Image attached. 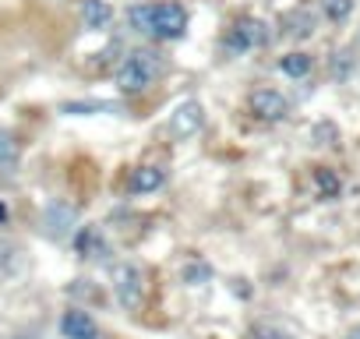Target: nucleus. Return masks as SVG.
Instances as JSON below:
<instances>
[{
	"label": "nucleus",
	"mask_w": 360,
	"mask_h": 339,
	"mask_svg": "<svg viewBox=\"0 0 360 339\" xmlns=\"http://www.w3.org/2000/svg\"><path fill=\"white\" fill-rule=\"evenodd\" d=\"M159 75H162L159 53H152V50H134V53L124 57V64L117 68V89H120L124 96H134V92H145Z\"/></svg>",
	"instance_id": "1"
},
{
	"label": "nucleus",
	"mask_w": 360,
	"mask_h": 339,
	"mask_svg": "<svg viewBox=\"0 0 360 339\" xmlns=\"http://www.w3.org/2000/svg\"><path fill=\"white\" fill-rule=\"evenodd\" d=\"M113 293H117L124 311H138L141 300H145V276H141V269L131 265V262L113 265Z\"/></svg>",
	"instance_id": "2"
},
{
	"label": "nucleus",
	"mask_w": 360,
	"mask_h": 339,
	"mask_svg": "<svg viewBox=\"0 0 360 339\" xmlns=\"http://www.w3.org/2000/svg\"><path fill=\"white\" fill-rule=\"evenodd\" d=\"M265 43H269V25L265 22H258V18H237V25L223 39V50L230 57H240V53H248L255 46H265Z\"/></svg>",
	"instance_id": "3"
},
{
	"label": "nucleus",
	"mask_w": 360,
	"mask_h": 339,
	"mask_svg": "<svg viewBox=\"0 0 360 339\" xmlns=\"http://www.w3.org/2000/svg\"><path fill=\"white\" fill-rule=\"evenodd\" d=\"M184 32H188V11H184V4H176V0L155 4V22H152V36L155 39L173 43V39H184Z\"/></svg>",
	"instance_id": "4"
},
{
	"label": "nucleus",
	"mask_w": 360,
	"mask_h": 339,
	"mask_svg": "<svg viewBox=\"0 0 360 339\" xmlns=\"http://www.w3.org/2000/svg\"><path fill=\"white\" fill-rule=\"evenodd\" d=\"M202 124H205V106L198 103V99H184L173 113H169V134L173 138H195L198 131H202Z\"/></svg>",
	"instance_id": "5"
},
{
	"label": "nucleus",
	"mask_w": 360,
	"mask_h": 339,
	"mask_svg": "<svg viewBox=\"0 0 360 339\" xmlns=\"http://www.w3.org/2000/svg\"><path fill=\"white\" fill-rule=\"evenodd\" d=\"M248 106H251V113H255L258 120H265V124H279V120L290 117V99H286L283 92H276V89H258V92H251Z\"/></svg>",
	"instance_id": "6"
},
{
	"label": "nucleus",
	"mask_w": 360,
	"mask_h": 339,
	"mask_svg": "<svg viewBox=\"0 0 360 339\" xmlns=\"http://www.w3.org/2000/svg\"><path fill=\"white\" fill-rule=\"evenodd\" d=\"M78 226V209L71 205V202H50L46 209H43V230H46V237H53V241H64L71 230Z\"/></svg>",
	"instance_id": "7"
},
{
	"label": "nucleus",
	"mask_w": 360,
	"mask_h": 339,
	"mask_svg": "<svg viewBox=\"0 0 360 339\" xmlns=\"http://www.w3.org/2000/svg\"><path fill=\"white\" fill-rule=\"evenodd\" d=\"M60 335H64V339H103L96 318H92L85 307L64 311V318H60Z\"/></svg>",
	"instance_id": "8"
},
{
	"label": "nucleus",
	"mask_w": 360,
	"mask_h": 339,
	"mask_svg": "<svg viewBox=\"0 0 360 339\" xmlns=\"http://www.w3.org/2000/svg\"><path fill=\"white\" fill-rule=\"evenodd\" d=\"M166 184V170L162 166H138L131 170V177H127V191L131 195H152Z\"/></svg>",
	"instance_id": "9"
},
{
	"label": "nucleus",
	"mask_w": 360,
	"mask_h": 339,
	"mask_svg": "<svg viewBox=\"0 0 360 339\" xmlns=\"http://www.w3.org/2000/svg\"><path fill=\"white\" fill-rule=\"evenodd\" d=\"M75 251H78L82 258L99 262V258H106V255H110V244H106V237H103V230H99V226H82V230L75 234Z\"/></svg>",
	"instance_id": "10"
},
{
	"label": "nucleus",
	"mask_w": 360,
	"mask_h": 339,
	"mask_svg": "<svg viewBox=\"0 0 360 339\" xmlns=\"http://www.w3.org/2000/svg\"><path fill=\"white\" fill-rule=\"evenodd\" d=\"M82 22H85V29L103 32L113 22V8L106 4V0H85V4H82Z\"/></svg>",
	"instance_id": "11"
},
{
	"label": "nucleus",
	"mask_w": 360,
	"mask_h": 339,
	"mask_svg": "<svg viewBox=\"0 0 360 339\" xmlns=\"http://www.w3.org/2000/svg\"><path fill=\"white\" fill-rule=\"evenodd\" d=\"M311 181H314V191H318V198H325V202L339 198V191H342V181H339V174H335V170H328V166H314Z\"/></svg>",
	"instance_id": "12"
},
{
	"label": "nucleus",
	"mask_w": 360,
	"mask_h": 339,
	"mask_svg": "<svg viewBox=\"0 0 360 339\" xmlns=\"http://www.w3.org/2000/svg\"><path fill=\"white\" fill-rule=\"evenodd\" d=\"M311 68H314V57L304 53V50H293V53L279 57V71H283L286 78H307Z\"/></svg>",
	"instance_id": "13"
},
{
	"label": "nucleus",
	"mask_w": 360,
	"mask_h": 339,
	"mask_svg": "<svg viewBox=\"0 0 360 339\" xmlns=\"http://www.w3.org/2000/svg\"><path fill=\"white\" fill-rule=\"evenodd\" d=\"M120 106L99 103V99H78V103H60V113L68 117H92V113H117Z\"/></svg>",
	"instance_id": "14"
},
{
	"label": "nucleus",
	"mask_w": 360,
	"mask_h": 339,
	"mask_svg": "<svg viewBox=\"0 0 360 339\" xmlns=\"http://www.w3.org/2000/svg\"><path fill=\"white\" fill-rule=\"evenodd\" d=\"M152 22H155V4H134V8H127V25H131V32L152 36Z\"/></svg>",
	"instance_id": "15"
},
{
	"label": "nucleus",
	"mask_w": 360,
	"mask_h": 339,
	"mask_svg": "<svg viewBox=\"0 0 360 339\" xmlns=\"http://www.w3.org/2000/svg\"><path fill=\"white\" fill-rule=\"evenodd\" d=\"M22 159V145L11 131H0V170H15Z\"/></svg>",
	"instance_id": "16"
},
{
	"label": "nucleus",
	"mask_w": 360,
	"mask_h": 339,
	"mask_svg": "<svg viewBox=\"0 0 360 339\" xmlns=\"http://www.w3.org/2000/svg\"><path fill=\"white\" fill-rule=\"evenodd\" d=\"M321 11L328 22H346L353 15V0H321Z\"/></svg>",
	"instance_id": "17"
},
{
	"label": "nucleus",
	"mask_w": 360,
	"mask_h": 339,
	"mask_svg": "<svg viewBox=\"0 0 360 339\" xmlns=\"http://www.w3.org/2000/svg\"><path fill=\"white\" fill-rule=\"evenodd\" d=\"M209 279H212L209 262H191V265L184 269V283H188V286H205Z\"/></svg>",
	"instance_id": "18"
},
{
	"label": "nucleus",
	"mask_w": 360,
	"mask_h": 339,
	"mask_svg": "<svg viewBox=\"0 0 360 339\" xmlns=\"http://www.w3.org/2000/svg\"><path fill=\"white\" fill-rule=\"evenodd\" d=\"M332 75H335V78H349V75H353V57H349L346 50L332 57Z\"/></svg>",
	"instance_id": "19"
},
{
	"label": "nucleus",
	"mask_w": 360,
	"mask_h": 339,
	"mask_svg": "<svg viewBox=\"0 0 360 339\" xmlns=\"http://www.w3.org/2000/svg\"><path fill=\"white\" fill-rule=\"evenodd\" d=\"M251 339H290L283 328H276V325H258L255 332H251Z\"/></svg>",
	"instance_id": "20"
},
{
	"label": "nucleus",
	"mask_w": 360,
	"mask_h": 339,
	"mask_svg": "<svg viewBox=\"0 0 360 339\" xmlns=\"http://www.w3.org/2000/svg\"><path fill=\"white\" fill-rule=\"evenodd\" d=\"M8 216H11V209H8V202H0V226L8 223Z\"/></svg>",
	"instance_id": "21"
},
{
	"label": "nucleus",
	"mask_w": 360,
	"mask_h": 339,
	"mask_svg": "<svg viewBox=\"0 0 360 339\" xmlns=\"http://www.w3.org/2000/svg\"><path fill=\"white\" fill-rule=\"evenodd\" d=\"M15 339H29V335H15Z\"/></svg>",
	"instance_id": "22"
},
{
	"label": "nucleus",
	"mask_w": 360,
	"mask_h": 339,
	"mask_svg": "<svg viewBox=\"0 0 360 339\" xmlns=\"http://www.w3.org/2000/svg\"><path fill=\"white\" fill-rule=\"evenodd\" d=\"M356 50H360V36H356Z\"/></svg>",
	"instance_id": "23"
}]
</instances>
